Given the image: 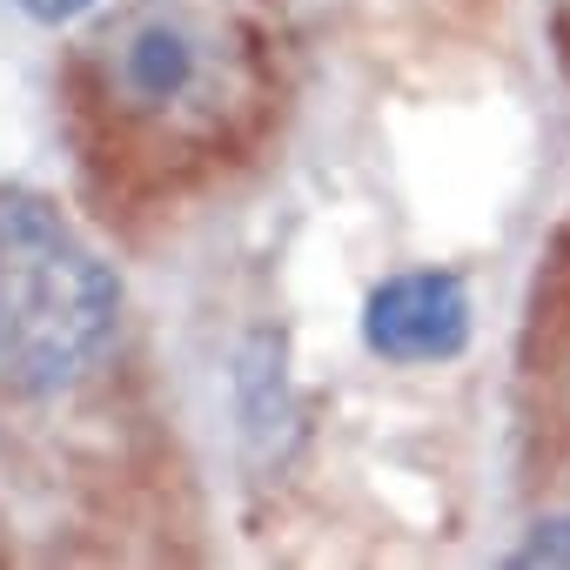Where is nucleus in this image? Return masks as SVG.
Returning a JSON list of instances; mask_svg holds the SVG:
<instances>
[{
	"mask_svg": "<svg viewBox=\"0 0 570 570\" xmlns=\"http://www.w3.org/2000/svg\"><path fill=\"white\" fill-rule=\"evenodd\" d=\"M363 350L396 370L456 363L476 336V303L456 268H396L363 296Z\"/></svg>",
	"mask_w": 570,
	"mask_h": 570,
	"instance_id": "obj_3",
	"label": "nucleus"
},
{
	"mask_svg": "<svg viewBox=\"0 0 570 570\" xmlns=\"http://www.w3.org/2000/svg\"><path fill=\"white\" fill-rule=\"evenodd\" d=\"M95 101L115 128L155 141H202L235 108V48L188 0H141L88 48Z\"/></svg>",
	"mask_w": 570,
	"mask_h": 570,
	"instance_id": "obj_2",
	"label": "nucleus"
},
{
	"mask_svg": "<svg viewBox=\"0 0 570 570\" xmlns=\"http://www.w3.org/2000/svg\"><path fill=\"white\" fill-rule=\"evenodd\" d=\"M510 563H570V517H543V523L517 543Z\"/></svg>",
	"mask_w": 570,
	"mask_h": 570,
	"instance_id": "obj_4",
	"label": "nucleus"
},
{
	"mask_svg": "<svg viewBox=\"0 0 570 570\" xmlns=\"http://www.w3.org/2000/svg\"><path fill=\"white\" fill-rule=\"evenodd\" d=\"M14 8H21L28 21H41V28H68V21H81L88 8H101V0H14Z\"/></svg>",
	"mask_w": 570,
	"mask_h": 570,
	"instance_id": "obj_5",
	"label": "nucleus"
},
{
	"mask_svg": "<svg viewBox=\"0 0 570 570\" xmlns=\"http://www.w3.org/2000/svg\"><path fill=\"white\" fill-rule=\"evenodd\" d=\"M121 330V282L95 242L28 181H0V390L48 403Z\"/></svg>",
	"mask_w": 570,
	"mask_h": 570,
	"instance_id": "obj_1",
	"label": "nucleus"
}]
</instances>
